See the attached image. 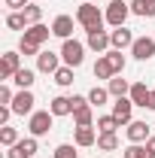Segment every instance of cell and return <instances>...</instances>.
I'll return each mask as SVG.
<instances>
[{
	"label": "cell",
	"instance_id": "obj_32",
	"mask_svg": "<svg viewBox=\"0 0 155 158\" xmlns=\"http://www.w3.org/2000/svg\"><path fill=\"white\" fill-rule=\"evenodd\" d=\"M107 58H110V64L116 67V73H122V70H125V55H122L119 49H113V52H107Z\"/></svg>",
	"mask_w": 155,
	"mask_h": 158
},
{
	"label": "cell",
	"instance_id": "obj_14",
	"mask_svg": "<svg viewBox=\"0 0 155 158\" xmlns=\"http://www.w3.org/2000/svg\"><path fill=\"white\" fill-rule=\"evenodd\" d=\"M149 98H152V91L146 88V82H134V85H131V100H134V106H149Z\"/></svg>",
	"mask_w": 155,
	"mask_h": 158
},
{
	"label": "cell",
	"instance_id": "obj_17",
	"mask_svg": "<svg viewBox=\"0 0 155 158\" xmlns=\"http://www.w3.org/2000/svg\"><path fill=\"white\" fill-rule=\"evenodd\" d=\"M88 46L94 52H107V46H113V43H110V34L107 31H91L88 34Z\"/></svg>",
	"mask_w": 155,
	"mask_h": 158
},
{
	"label": "cell",
	"instance_id": "obj_24",
	"mask_svg": "<svg viewBox=\"0 0 155 158\" xmlns=\"http://www.w3.org/2000/svg\"><path fill=\"white\" fill-rule=\"evenodd\" d=\"M0 143L9 149V146H15L19 143V131L15 128H9V125H0Z\"/></svg>",
	"mask_w": 155,
	"mask_h": 158
},
{
	"label": "cell",
	"instance_id": "obj_23",
	"mask_svg": "<svg viewBox=\"0 0 155 158\" xmlns=\"http://www.w3.org/2000/svg\"><path fill=\"white\" fill-rule=\"evenodd\" d=\"M116 128H122L116 116H100L97 118V131L100 134H116Z\"/></svg>",
	"mask_w": 155,
	"mask_h": 158
},
{
	"label": "cell",
	"instance_id": "obj_35",
	"mask_svg": "<svg viewBox=\"0 0 155 158\" xmlns=\"http://www.w3.org/2000/svg\"><path fill=\"white\" fill-rule=\"evenodd\" d=\"M9 116H12V106H0V125H6Z\"/></svg>",
	"mask_w": 155,
	"mask_h": 158
},
{
	"label": "cell",
	"instance_id": "obj_16",
	"mask_svg": "<svg viewBox=\"0 0 155 158\" xmlns=\"http://www.w3.org/2000/svg\"><path fill=\"white\" fill-rule=\"evenodd\" d=\"M37 67L43 73H55V70H58V55H55V52H40L37 55Z\"/></svg>",
	"mask_w": 155,
	"mask_h": 158
},
{
	"label": "cell",
	"instance_id": "obj_29",
	"mask_svg": "<svg viewBox=\"0 0 155 158\" xmlns=\"http://www.w3.org/2000/svg\"><path fill=\"white\" fill-rule=\"evenodd\" d=\"M107 98H110V88H100V85H94L91 91H88V103H107Z\"/></svg>",
	"mask_w": 155,
	"mask_h": 158
},
{
	"label": "cell",
	"instance_id": "obj_9",
	"mask_svg": "<svg viewBox=\"0 0 155 158\" xmlns=\"http://www.w3.org/2000/svg\"><path fill=\"white\" fill-rule=\"evenodd\" d=\"M19 70H21V64H19V52H6V55L0 58V79H12Z\"/></svg>",
	"mask_w": 155,
	"mask_h": 158
},
{
	"label": "cell",
	"instance_id": "obj_19",
	"mask_svg": "<svg viewBox=\"0 0 155 158\" xmlns=\"http://www.w3.org/2000/svg\"><path fill=\"white\" fill-rule=\"evenodd\" d=\"M131 12L143 15V19H155V0H134L131 3Z\"/></svg>",
	"mask_w": 155,
	"mask_h": 158
},
{
	"label": "cell",
	"instance_id": "obj_12",
	"mask_svg": "<svg viewBox=\"0 0 155 158\" xmlns=\"http://www.w3.org/2000/svg\"><path fill=\"white\" fill-rule=\"evenodd\" d=\"M128 140L131 143H146L149 140V125L146 122H128Z\"/></svg>",
	"mask_w": 155,
	"mask_h": 158
},
{
	"label": "cell",
	"instance_id": "obj_33",
	"mask_svg": "<svg viewBox=\"0 0 155 158\" xmlns=\"http://www.w3.org/2000/svg\"><path fill=\"white\" fill-rule=\"evenodd\" d=\"M76 155H79V152L70 146V143H61L58 149H55V158H76Z\"/></svg>",
	"mask_w": 155,
	"mask_h": 158
},
{
	"label": "cell",
	"instance_id": "obj_20",
	"mask_svg": "<svg viewBox=\"0 0 155 158\" xmlns=\"http://www.w3.org/2000/svg\"><path fill=\"white\" fill-rule=\"evenodd\" d=\"M49 110H52V116H70L73 113V98H55L49 103Z\"/></svg>",
	"mask_w": 155,
	"mask_h": 158
},
{
	"label": "cell",
	"instance_id": "obj_1",
	"mask_svg": "<svg viewBox=\"0 0 155 158\" xmlns=\"http://www.w3.org/2000/svg\"><path fill=\"white\" fill-rule=\"evenodd\" d=\"M49 27L46 24H31L27 31H24V37H21V43H19V52L21 55H40V46L49 40Z\"/></svg>",
	"mask_w": 155,
	"mask_h": 158
},
{
	"label": "cell",
	"instance_id": "obj_18",
	"mask_svg": "<svg viewBox=\"0 0 155 158\" xmlns=\"http://www.w3.org/2000/svg\"><path fill=\"white\" fill-rule=\"evenodd\" d=\"M94 76H97V79H107V82H110L113 76H119L116 67L110 64V58H107V55H103V58H97V64H94Z\"/></svg>",
	"mask_w": 155,
	"mask_h": 158
},
{
	"label": "cell",
	"instance_id": "obj_38",
	"mask_svg": "<svg viewBox=\"0 0 155 158\" xmlns=\"http://www.w3.org/2000/svg\"><path fill=\"white\" fill-rule=\"evenodd\" d=\"M149 110H155V91H152V98H149Z\"/></svg>",
	"mask_w": 155,
	"mask_h": 158
},
{
	"label": "cell",
	"instance_id": "obj_37",
	"mask_svg": "<svg viewBox=\"0 0 155 158\" xmlns=\"http://www.w3.org/2000/svg\"><path fill=\"white\" fill-rule=\"evenodd\" d=\"M146 149H149V152L155 155V137H149V140H146Z\"/></svg>",
	"mask_w": 155,
	"mask_h": 158
},
{
	"label": "cell",
	"instance_id": "obj_36",
	"mask_svg": "<svg viewBox=\"0 0 155 158\" xmlns=\"http://www.w3.org/2000/svg\"><path fill=\"white\" fill-rule=\"evenodd\" d=\"M6 6H9V9H24L27 0H6Z\"/></svg>",
	"mask_w": 155,
	"mask_h": 158
},
{
	"label": "cell",
	"instance_id": "obj_30",
	"mask_svg": "<svg viewBox=\"0 0 155 158\" xmlns=\"http://www.w3.org/2000/svg\"><path fill=\"white\" fill-rule=\"evenodd\" d=\"M24 24H27L24 12H12V15H6V27H12V31H21Z\"/></svg>",
	"mask_w": 155,
	"mask_h": 158
},
{
	"label": "cell",
	"instance_id": "obj_21",
	"mask_svg": "<svg viewBox=\"0 0 155 158\" xmlns=\"http://www.w3.org/2000/svg\"><path fill=\"white\" fill-rule=\"evenodd\" d=\"M73 118H76V128H88L91 125V103L85 100L82 106H76L73 110Z\"/></svg>",
	"mask_w": 155,
	"mask_h": 158
},
{
	"label": "cell",
	"instance_id": "obj_11",
	"mask_svg": "<svg viewBox=\"0 0 155 158\" xmlns=\"http://www.w3.org/2000/svg\"><path fill=\"white\" fill-rule=\"evenodd\" d=\"M134 40H137V37L128 31V27H116V31L110 34V43H113V49H119V52H122V49H128V46H134Z\"/></svg>",
	"mask_w": 155,
	"mask_h": 158
},
{
	"label": "cell",
	"instance_id": "obj_10",
	"mask_svg": "<svg viewBox=\"0 0 155 158\" xmlns=\"http://www.w3.org/2000/svg\"><path fill=\"white\" fill-rule=\"evenodd\" d=\"M131 110H134V100H131V98H116V103H113V116L119 118V125H128V122H131Z\"/></svg>",
	"mask_w": 155,
	"mask_h": 158
},
{
	"label": "cell",
	"instance_id": "obj_13",
	"mask_svg": "<svg viewBox=\"0 0 155 158\" xmlns=\"http://www.w3.org/2000/svg\"><path fill=\"white\" fill-rule=\"evenodd\" d=\"M52 34L61 40H70V34H73V19L70 15H58V19L52 21Z\"/></svg>",
	"mask_w": 155,
	"mask_h": 158
},
{
	"label": "cell",
	"instance_id": "obj_8",
	"mask_svg": "<svg viewBox=\"0 0 155 158\" xmlns=\"http://www.w3.org/2000/svg\"><path fill=\"white\" fill-rule=\"evenodd\" d=\"M131 55H134L137 61H149V58L155 55V40H149V37H137L134 46H131Z\"/></svg>",
	"mask_w": 155,
	"mask_h": 158
},
{
	"label": "cell",
	"instance_id": "obj_26",
	"mask_svg": "<svg viewBox=\"0 0 155 158\" xmlns=\"http://www.w3.org/2000/svg\"><path fill=\"white\" fill-rule=\"evenodd\" d=\"M12 82H15L19 88H31V85H34V70H27V67H21L19 73L12 76Z\"/></svg>",
	"mask_w": 155,
	"mask_h": 158
},
{
	"label": "cell",
	"instance_id": "obj_15",
	"mask_svg": "<svg viewBox=\"0 0 155 158\" xmlns=\"http://www.w3.org/2000/svg\"><path fill=\"white\" fill-rule=\"evenodd\" d=\"M107 88H110V94H113V98H125V94H131V85H128V79H122V73L110 79V82H107Z\"/></svg>",
	"mask_w": 155,
	"mask_h": 158
},
{
	"label": "cell",
	"instance_id": "obj_5",
	"mask_svg": "<svg viewBox=\"0 0 155 158\" xmlns=\"http://www.w3.org/2000/svg\"><path fill=\"white\" fill-rule=\"evenodd\" d=\"M52 110H43V113H31V134L34 137H43L52 131Z\"/></svg>",
	"mask_w": 155,
	"mask_h": 158
},
{
	"label": "cell",
	"instance_id": "obj_3",
	"mask_svg": "<svg viewBox=\"0 0 155 158\" xmlns=\"http://www.w3.org/2000/svg\"><path fill=\"white\" fill-rule=\"evenodd\" d=\"M61 58L67 67H79L82 61H85V46L79 43V40H64V46H61Z\"/></svg>",
	"mask_w": 155,
	"mask_h": 158
},
{
	"label": "cell",
	"instance_id": "obj_27",
	"mask_svg": "<svg viewBox=\"0 0 155 158\" xmlns=\"http://www.w3.org/2000/svg\"><path fill=\"white\" fill-rule=\"evenodd\" d=\"M125 158H155L146 146H140V143H131L128 149H125Z\"/></svg>",
	"mask_w": 155,
	"mask_h": 158
},
{
	"label": "cell",
	"instance_id": "obj_34",
	"mask_svg": "<svg viewBox=\"0 0 155 158\" xmlns=\"http://www.w3.org/2000/svg\"><path fill=\"white\" fill-rule=\"evenodd\" d=\"M12 98H15L12 88H9V85H0V103H12Z\"/></svg>",
	"mask_w": 155,
	"mask_h": 158
},
{
	"label": "cell",
	"instance_id": "obj_2",
	"mask_svg": "<svg viewBox=\"0 0 155 158\" xmlns=\"http://www.w3.org/2000/svg\"><path fill=\"white\" fill-rule=\"evenodd\" d=\"M76 21L91 34V31H103V21H107V15L97 9L94 3H79V9H76Z\"/></svg>",
	"mask_w": 155,
	"mask_h": 158
},
{
	"label": "cell",
	"instance_id": "obj_7",
	"mask_svg": "<svg viewBox=\"0 0 155 158\" xmlns=\"http://www.w3.org/2000/svg\"><path fill=\"white\" fill-rule=\"evenodd\" d=\"M37 152V137H27V140H19L15 146H9L6 158H34Z\"/></svg>",
	"mask_w": 155,
	"mask_h": 158
},
{
	"label": "cell",
	"instance_id": "obj_31",
	"mask_svg": "<svg viewBox=\"0 0 155 158\" xmlns=\"http://www.w3.org/2000/svg\"><path fill=\"white\" fill-rule=\"evenodd\" d=\"M40 15H43V9H40V6H34V3H27V6H24V19H27V24H40Z\"/></svg>",
	"mask_w": 155,
	"mask_h": 158
},
{
	"label": "cell",
	"instance_id": "obj_6",
	"mask_svg": "<svg viewBox=\"0 0 155 158\" xmlns=\"http://www.w3.org/2000/svg\"><path fill=\"white\" fill-rule=\"evenodd\" d=\"M34 103H37V100H34V94H31V88H21L19 94L12 98L9 106H12L15 116H27V113H34Z\"/></svg>",
	"mask_w": 155,
	"mask_h": 158
},
{
	"label": "cell",
	"instance_id": "obj_25",
	"mask_svg": "<svg viewBox=\"0 0 155 158\" xmlns=\"http://www.w3.org/2000/svg\"><path fill=\"white\" fill-rule=\"evenodd\" d=\"M55 82H58L61 88L73 85V67H67V64H64V67H58V70H55Z\"/></svg>",
	"mask_w": 155,
	"mask_h": 158
},
{
	"label": "cell",
	"instance_id": "obj_22",
	"mask_svg": "<svg viewBox=\"0 0 155 158\" xmlns=\"http://www.w3.org/2000/svg\"><path fill=\"white\" fill-rule=\"evenodd\" d=\"M94 143H97V134L91 125L88 128H76V146H94Z\"/></svg>",
	"mask_w": 155,
	"mask_h": 158
},
{
	"label": "cell",
	"instance_id": "obj_4",
	"mask_svg": "<svg viewBox=\"0 0 155 158\" xmlns=\"http://www.w3.org/2000/svg\"><path fill=\"white\" fill-rule=\"evenodd\" d=\"M128 12H131V6H125V0H113L110 6H107V21L113 24V27H125V19H128Z\"/></svg>",
	"mask_w": 155,
	"mask_h": 158
},
{
	"label": "cell",
	"instance_id": "obj_28",
	"mask_svg": "<svg viewBox=\"0 0 155 158\" xmlns=\"http://www.w3.org/2000/svg\"><path fill=\"white\" fill-rule=\"evenodd\" d=\"M97 146H100L103 152H113V149H119V137L116 134H100V137H97Z\"/></svg>",
	"mask_w": 155,
	"mask_h": 158
}]
</instances>
